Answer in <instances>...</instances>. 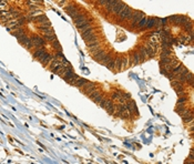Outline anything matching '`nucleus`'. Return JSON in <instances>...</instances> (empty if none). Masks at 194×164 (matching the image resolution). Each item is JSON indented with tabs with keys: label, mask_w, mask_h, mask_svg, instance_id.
Wrapping results in <instances>:
<instances>
[{
	"label": "nucleus",
	"mask_w": 194,
	"mask_h": 164,
	"mask_svg": "<svg viewBox=\"0 0 194 164\" xmlns=\"http://www.w3.org/2000/svg\"><path fill=\"white\" fill-rule=\"evenodd\" d=\"M65 11H67V13H68L69 16L71 17L72 19H75V17L80 13V11H79V9H78L77 7L73 6V5H69V6H67V8H65Z\"/></svg>",
	"instance_id": "nucleus-4"
},
{
	"label": "nucleus",
	"mask_w": 194,
	"mask_h": 164,
	"mask_svg": "<svg viewBox=\"0 0 194 164\" xmlns=\"http://www.w3.org/2000/svg\"><path fill=\"white\" fill-rule=\"evenodd\" d=\"M91 27H92V25H91V22L88 20V21H85L84 23H82V25H80V26H78L77 28H78V30H80L81 32H82V31L89 29V28H91Z\"/></svg>",
	"instance_id": "nucleus-15"
},
{
	"label": "nucleus",
	"mask_w": 194,
	"mask_h": 164,
	"mask_svg": "<svg viewBox=\"0 0 194 164\" xmlns=\"http://www.w3.org/2000/svg\"><path fill=\"white\" fill-rule=\"evenodd\" d=\"M156 19H158V18H154V17H152V18H148L146 28H154L155 25H156Z\"/></svg>",
	"instance_id": "nucleus-16"
},
{
	"label": "nucleus",
	"mask_w": 194,
	"mask_h": 164,
	"mask_svg": "<svg viewBox=\"0 0 194 164\" xmlns=\"http://www.w3.org/2000/svg\"><path fill=\"white\" fill-rule=\"evenodd\" d=\"M50 43H51V45L53 47V48L58 49V51H61V45H60V42H59L57 39H55V40H53V41H51Z\"/></svg>",
	"instance_id": "nucleus-21"
},
{
	"label": "nucleus",
	"mask_w": 194,
	"mask_h": 164,
	"mask_svg": "<svg viewBox=\"0 0 194 164\" xmlns=\"http://www.w3.org/2000/svg\"><path fill=\"white\" fill-rule=\"evenodd\" d=\"M45 52H47V50H45L43 47L42 48H38L36 50V51L33 52V58H36V59H40L42 57V55H45Z\"/></svg>",
	"instance_id": "nucleus-14"
},
{
	"label": "nucleus",
	"mask_w": 194,
	"mask_h": 164,
	"mask_svg": "<svg viewBox=\"0 0 194 164\" xmlns=\"http://www.w3.org/2000/svg\"><path fill=\"white\" fill-rule=\"evenodd\" d=\"M88 18L85 15H83V13H79L77 17H75V19H73V21H75V26H80V25H82V23H84L85 21H88Z\"/></svg>",
	"instance_id": "nucleus-5"
},
{
	"label": "nucleus",
	"mask_w": 194,
	"mask_h": 164,
	"mask_svg": "<svg viewBox=\"0 0 194 164\" xmlns=\"http://www.w3.org/2000/svg\"><path fill=\"white\" fill-rule=\"evenodd\" d=\"M53 58H55V57H52L51 55H49L48 52H45V55H42V57H41L40 59H38V60H39L40 62H41L42 65H47L49 63V62H51V61H52V59H53Z\"/></svg>",
	"instance_id": "nucleus-8"
},
{
	"label": "nucleus",
	"mask_w": 194,
	"mask_h": 164,
	"mask_svg": "<svg viewBox=\"0 0 194 164\" xmlns=\"http://www.w3.org/2000/svg\"><path fill=\"white\" fill-rule=\"evenodd\" d=\"M12 35L13 37H16V38L19 40V39L22 38L23 35H26V33H25V30H23L22 28H17L16 30H13L12 31Z\"/></svg>",
	"instance_id": "nucleus-13"
},
{
	"label": "nucleus",
	"mask_w": 194,
	"mask_h": 164,
	"mask_svg": "<svg viewBox=\"0 0 194 164\" xmlns=\"http://www.w3.org/2000/svg\"><path fill=\"white\" fill-rule=\"evenodd\" d=\"M100 92H99V91H98V90H95V91H93V92H92V93H90V94H89V97H90L91 98V99H92V100H94V99H95V98H97V97H99V95H100Z\"/></svg>",
	"instance_id": "nucleus-25"
},
{
	"label": "nucleus",
	"mask_w": 194,
	"mask_h": 164,
	"mask_svg": "<svg viewBox=\"0 0 194 164\" xmlns=\"http://www.w3.org/2000/svg\"><path fill=\"white\" fill-rule=\"evenodd\" d=\"M105 104H107V99H104V98H103V99H102V100L100 101V102H99V105H100L101 108H103V109H104V106H105Z\"/></svg>",
	"instance_id": "nucleus-26"
},
{
	"label": "nucleus",
	"mask_w": 194,
	"mask_h": 164,
	"mask_svg": "<svg viewBox=\"0 0 194 164\" xmlns=\"http://www.w3.org/2000/svg\"><path fill=\"white\" fill-rule=\"evenodd\" d=\"M186 111V105H176V112L179 114H183V113Z\"/></svg>",
	"instance_id": "nucleus-22"
},
{
	"label": "nucleus",
	"mask_w": 194,
	"mask_h": 164,
	"mask_svg": "<svg viewBox=\"0 0 194 164\" xmlns=\"http://www.w3.org/2000/svg\"><path fill=\"white\" fill-rule=\"evenodd\" d=\"M93 30H94V28L93 27H91V28H89V29H87V30H84V31H82L81 32V35H82V38L83 39H85V38H88V37H90V35H93Z\"/></svg>",
	"instance_id": "nucleus-17"
},
{
	"label": "nucleus",
	"mask_w": 194,
	"mask_h": 164,
	"mask_svg": "<svg viewBox=\"0 0 194 164\" xmlns=\"http://www.w3.org/2000/svg\"><path fill=\"white\" fill-rule=\"evenodd\" d=\"M19 42L22 45H25L26 48H28V49H31L33 47L32 43H31V40H30V38L28 37V35H23L22 38L19 39Z\"/></svg>",
	"instance_id": "nucleus-7"
},
{
	"label": "nucleus",
	"mask_w": 194,
	"mask_h": 164,
	"mask_svg": "<svg viewBox=\"0 0 194 164\" xmlns=\"http://www.w3.org/2000/svg\"><path fill=\"white\" fill-rule=\"evenodd\" d=\"M107 68L108 69H110L111 71H115V59H112V60H111L110 62H109V63H108L107 65Z\"/></svg>",
	"instance_id": "nucleus-20"
},
{
	"label": "nucleus",
	"mask_w": 194,
	"mask_h": 164,
	"mask_svg": "<svg viewBox=\"0 0 194 164\" xmlns=\"http://www.w3.org/2000/svg\"><path fill=\"white\" fill-rule=\"evenodd\" d=\"M188 101V98L183 95V97H180L178 100V105H185V102Z\"/></svg>",
	"instance_id": "nucleus-23"
},
{
	"label": "nucleus",
	"mask_w": 194,
	"mask_h": 164,
	"mask_svg": "<svg viewBox=\"0 0 194 164\" xmlns=\"http://www.w3.org/2000/svg\"><path fill=\"white\" fill-rule=\"evenodd\" d=\"M126 6V3L124 2H120V1H116L115 6H114V8L112 9V11H111V13H113V15H119L121 11H122V9L124 8V7Z\"/></svg>",
	"instance_id": "nucleus-6"
},
{
	"label": "nucleus",
	"mask_w": 194,
	"mask_h": 164,
	"mask_svg": "<svg viewBox=\"0 0 194 164\" xmlns=\"http://www.w3.org/2000/svg\"><path fill=\"white\" fill-rule=\"evenodd\" d=\"M102 99H103V97H102V95H101V94H100V95H99V97L95 98V99H94L93 101H94V102H95V103H98V104H99V102H100V101H101V100H102Z\"/></svg>",
	"instance_id": "nucleus-27"
},
{
	"label": "nucleus",
	"mask_w": 194,
	"mask_h": 164,
	"mask_svg": "<svg viewBox=\"0 0 194 164\" xmlns=\"http://www.w3.org/2000/svg\"><path fill=\"white\" fill-rule=\"evenodd\" d=\"M30 40H31V43H32L33 47H38V48H42V47L47 43V41H45V39L40 38V37H37V35H33L32 38H30Z\"/></svg>",
	"instance_id": "nucleus-3"
},
{
	"label": "nucleus",
	"mask_w": 194,
	"mask_h": 164,
	"mask_svg": "<svg viewBox=\"0 0 194 164\" xmlns=\"http://www.w3.org/2000/svg\"><path fill=\"white\" fill-rule=\"evenodd\" d=\"M113 59V57H112V55L111 53H104L102 57H101V59L99 60V62H101L102 65H107L109 62L111 61Z\"/></svg>",
	"instance_id": "nucleus-11"
},
{
	"label": "nucleus",
	"mask_w": 194,
	"mask_h": 164,
	"mask_svg": "<svg viewBox=\"0 0 194 164\" xmlns=\"http://www.w3.org/2000/svg\"><path fill=\"white\" fill-rule=\"evenodd\" d=\"M182 118H183V121L186 123L189 122H192V120H193V112H192V110H186L183 114H182Z\"/></svg>",
	"instance_id": "nucleus-10"
},
{
	"label": "nucleus",
	"mask_w": 194,
	"mask_h": 164,
	"mask_svg": "<svg viewBox=\"0 0 194 164\" xmlns=\"http://www.w3.org/2000/svg\"><path fill=\"white\" fill-rule=\"evenodd\" d=\"M144 16V13L141 12V11H133V15H132V18H131V26L133 27V28H135L136 27V23L139 22L140 20L142 19Z\"/></svg>",
	"instance_id": "nucleus-2"
},
{
	"label": "nucleus",
	"mask_w": 194,
	"mask_h": 164,
	"mask_svg": "<svg viewBox=\"0 0 194 164\" xmlns=\"http://www.w3.org/2000/svg\"><path fill=\"white\" fill-rule=\"evenodd\" d=\"M104 109L107 110L110 114H114V111H115V104L113 103L112 100L107 99V104H105V106H104Z\"/></svg>",
	"instance_id": "nucleus-9"
},
{
	"label": "nucleus",
	"mask_w": 194,
	"mask_h": 164,
	"mask_svg": "<svg viewBox=\"0 0 194 164\" xmlns=\"http://www.w3.org/2000/svg\"><path fill=\"white\" fill-rule=\"evenodd\" d=\"M121 93H122V91H114L113 93L111 94V99L120 101L121 100Z\"/></svg>",
	"instance_id": "nucleus-19"
},
{
	"label": "nucleus",
	"mask_w": 194,
	"mask_h": 164,
	"mask_svg": "<svg viewBox=\"0 0 194 164\" xmlns=\"http://www.w3.org/2000/svg\"><path fill=\"white\" fill-rule=\"evenodd\" d=\"M88 82H89V81L87 80V79H84V78H79V79H78V80H75V83L72 84V85H75V87H78V88H81V89H82V88L84 87V85H85V84L88 83Z\"/></svg>",
	"instance_id": "nucleus-12"
},
{
	"label": "nucleus",
	"mask_w": 194,
	"mask_h": 164,
	"mask_svg": "<svg viewBox=\"0 0 194 164\" xmlns=\"http://www.w3.org/2000/svg\"><path fill=\"white\" fill-rule=\"evenodd\" d=\"M132 15H133V9L131 7H129L126 5V6L122 9V11L118 15V17L122 20H129L132 18Z\"/></svg>",
	"instance_id": "nucleus-1"
},
{
	"label": "nucleus",
	"mask_w": 194,
	"mask_h": 164,
	"mask_svg": "<svg viewBox=\"0 0 194 164\" xmlns=\"http://www.w3.org/2000/svg\"><path fill=\"white\" fill-rule=\"evenodd\" d=\"M99 45H100V42L98 41V40H95V41L93 42H91V43H88V48H90V49H94V48H98L99 47Z\"/></svg>",
	"instance_id": "nucleus-24"
},
{
	"label": "nucleus",
	"mask_w": 194,
	"mask_h": 164,
	"mask_svg": "<svg viewBox=\"0 0 194 164\" xmlns=\"http://www.w3.org/2000/svg\"><path fill=\"white\" fill-rule=\"evenodd\" d=\"M146 21H148V18H146V17H143L142 19H141L139 22L136 23V27H138V28H146Z\"/></svg>",
	"instance_id": "nucleus-18"
}]
</instances>
